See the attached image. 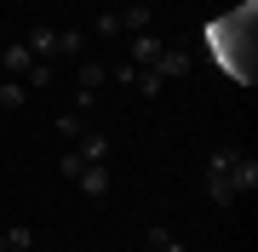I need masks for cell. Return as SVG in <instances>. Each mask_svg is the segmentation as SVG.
<instances>
[{
  "label": "cell",
  "instance_id": "6da1fadb",
  "mask_svg": "<svg viewBox=\"0 0 258 252\" xmlns=\"http://www.w3.org/2000/svg\"><path fill=\"white\" fill-rule=\"evenodd\" d=\"M252 18H258V6L247 0V6H235L224 23H212V35H207L212 52H218V63L230 69L235 80H247V86H252V52H241V35H252Z\"/></svg>",
  "mask_w": 258,
  "mask_h": 252
},
{
  "label": "cell",
  "instance_id": "7a4b0ae2",
  "mask_svg": "<svg viewBox=\"0 0 258 252\" xmlns=\"http://www.w3.org/2000/svg\"><path fill=\"white\" fill-rule=\"evenodd\" d=\"M149 69H155L161 80H184L189 69H195V57H189V46H161V57H155Z\"/></svg>",
  "mask_w": 258,
  "mask_h": 252
},
{
  "label": "cell",
  "instance_id": "3957f363",
  "mask_svg": "<svg viewBox=\"0 0 258 252\" xmlns=\"http://www.w3.org/2000/svg\"><path fill=\"white\" fill-rule=\"evenodd\" d=\"M75 184H81V195H86V201H103V195H109V160H98V166H81V172H75Z\"/></svg>",
  "mask_w": 258,
  "mask_h": 252
},
{
  "label": "cell",
  "instance_id": "277c9868",
  "mask_svg": "<svg viewBox=\"0 0 258 252\" xmlns=\"http://www.w3.org/2000/svg\"><path fill=\"white\" fill-rule=\"evenodd\" d=\"M69 149L81 155L86 166H98V160H109V132H81V138H75Z\"/></svg>",
  "mask_w": 258,
  "mask_h": 252
},
{
  "label": "cell",
  "instance_id": "5b68a950",
  "mask_svg": "<svg viewBox=\"0 0 258 252\" xmlns=\"http://www.w3.org/2000/svg\"><path fill=\"white\" fill-rule=\"evenodd\" d=\"M230 189H235V195H252V189H258V160H252L247 149H241L235 166H230Z\"/></svg>",
  "mask_w": 258,
  "mask_h": 252
},
{
  "label": "cell",
  "instance_id": "8992f818",
  "mask_svg": "<svg viewBox=\"0 0 258 252\" xmlns=\"http://www.w3.org/2000/svg\"><path fill=\"white\" fill-rule=\"evenodd\" d=\"M23 46L35 52V57H46V63H57V29H46V23H35L23 35Z\"/></svg>",
  "mask_w": 258,
  "mask_h": 252
},
{
  "label": "cell",
  "instance_id": "52a82bcc",
  "mask_svg": "<svg viewBox=\"0 0 258 252\" xmlns=\"http://www.w3.org/2000/svg\"><path fill=\"white\" fill-rule=\"evenodd\" d=\"M161 46H166L161 35H132V52H126V63H132V69H149V63L161 57Z\"/></svg>",
  "mask_w": 258,
  "mask_h": 252
},
{
  "label": "cell",
  "instance_id": "ba28073f",
  "mask_svg": "<svg viewBox=\"0 0 258 252\" xmlns=\"http://www.w3.org/2000/svg\"><path fill=\"white\" fill-rule=\"evenodd\" d=\"M29 63H35V52H29V46H23V40H12V46H6V52H0V69H6V75H12V80H23V75H29Z\"/></svg>",
  "mask_w": 258,
  "mask_h": 252
},
{
  "label": "cell",
  "instance_id": "9c48e42d",
  "mask_svg": "<svg viewBox=\"0 0 258 252\" xmlns=\"http://www.w3.org/2000/svg\"><path fill=\"white\" fill-rule=\"evenodd\" d=\"M103 80H109V63H98V57H81V69H75V86H81V92H98Z\"/></svg>",
  "mask_w": 258,
  "mask_h": 252
},
{
  "label": "cell",
  "instance_id": "30bf717a",
  "mask_svg": "<svg viewBox=\"0 0 258 252\" xmlns=\"http://www.w3.org/2000/svg\"><path fill=\"white\" fill-rule=\"evenodd\" d=\"M115 18H120V29H126V35H149V6H144V0H132V6L115 12Z\"/></svg>",
  "mask_w": 258,
  "mask_h": 252
},
{
  "label": "cell",
  "instance_id": "8fae6325",
  "mask_svg": "<svg viewBox=\"0 0 258 252\" xmlns=\"http://www.w3.org/2000/svg\"><path fill=\"white\" fill-rule=\"evenodd\" d=\"M86 52V29H57V57H81Z\"/></svg>",
  "mask_w": 258,
  "mask_h": 252
},
{
  "label": "cell",
  "instance_id": "7c38bea8",
  "mask_svg": "<svg viewBox=\"0 0 258 252\" xmlns=\"http://www.w3.org/2000/svg\"><path fill=\"white\" fill-rule=\"evenodd\" d=\"M207 195H212V206H235V189L224 172H207Z\"/></svg>",
  "mask_w": 258,
  "mask_h": 252
},
{
  "label": "cell",
  "instance_id": "4fadbf2b",
  "mask_svg": "<svg viewBox=\"0 0 258 252\" xmlns=\"http://www.w3.org/2000/svg\"><path fill=\"white\" fill-rule=\"evenodd\" d=\"M52 75H57V63L35 57V63H29V75H23V86H29V92H40V86H52Z\"/></svg>",
  "mask_w": 258,
  "mask_h": 252
},
{
  "label": "cell",
  "instance_id": "5bb4252c",
  "mask_svg": "<svg viewBox=\"0 0 258 252\" xmlns=\"http://www.w3.org/2000/svg\"><path fill=\"white\" fill-rule=\"evenodd\" d=\"M29 103V86L23 80H0V109H23Z\"/></svg>",
  "mask_w": 258,
  "mask_h": 252
},
{
  "label": "cell",
  "instance_id": "9a60e30c",
  "mask_svg": "<svg viewBox=\"0 0 258 252\" xmlns=\"http://www.w3.org/2000/svg\"><path fill=\"white\" fill-rule=\"evenodd\" d=\"M161 75H155V69H138V80H132V92H138V98H161Z\"/></svg>",
  "mask_w": 258,
  "mask_h": 252
},
{
  "label": "cell",
  "instance_id": "2e32d148",
  "mask_svg": "<svg viewBox=\"0 0 258 252\" xmlns=\"http://www.w3.org/2000/svg\"><path fill=\"white\" fill-rule=\"evenodd\" d=\"M29 246H35V229H29V224H12L6 229V252H29Z\"/></svg>",
  "mask_w": 258,
  "mask_h": 252
},
{
  "label": "cell",
  "instance_id": "e0dca14e",
  "mask_svg": "<svg viewBox=\"0 0 258 252\" xmlns=\"http://www.w3.org/2000/svg\"><path fill=\"white\" fill-rule=\"evenodd\" d=\"M86 35H120V18H115V12H98V18H92V29H86Z\"/></svg>",
  "mask_w": 258,
  "mask_h": 252
},
{
  "label": "cell",
  "instance_id": "ac0fdd59",
  "mask_svg": "<svg viewBox=\"0 0 258 252\" xmlns=\"http://www.w3.org/2000/svg\"><path fill=\"white\" fill-rule=\"evenodd\" d=\"M52 126H57V132H63V143H75V138H81V132H86V126H81V115H57V121H52Z\"/></svg>",
  "mask_w": 258,
  "mask_h": 252
},
{
  "label": "cell",
  "instance_id": "d6986e66",
  "mask_svg": "<svg viewBox=\"0 0 258 252\" xmlns=\"http://www.w3.org/2000/svg\"><path fill=\"white\" fill-rule=\"evenodd\" d=\"M81 166H86V160H81V155H75V149H63V160H57V172H63V178H69V184H75V172H81Z\"/></svg>",
  "mask_w": 258,
  "mask_h": 252
},
{
  "label": "cell",
  "instance_id": "ffe728a7",
  "mask_svg": "<svg viewBox=\"0 0 258 252\" xmlns=\"http://www.w3.org/2000/svg\"><path fill=\"white\" fill-rule=\"evenodd\" d=\"M109 80H115V86H132V80H138V69H132V63H115Z\"/></svg>",
  "mask_w": 258,
  "mask_h": 252
},
{
  "label": "cell",
  "instance_id": "44dd1931",
  "mask_svg": "<svg viewBox=\"0 0 258 252\" xmlns=\"http://www.w3.org/2000/svg\"><path fill=\"white\" fill-rule=\"evenodd\" d=\"M149 252H184V246H178V241H172V246H149Z\"/></svg>",
  "mask_w": 258,
  "mask_h": 252
},
{
  "label": "cell",
  "instance_id": "7402d4cb",
  "mask_svg": "<svg viewBox=\"0 0 258 252\" xmlns=\"http://www.w3.org/2000/svg\"><path fill=\"white\" fill-rule=\"evenodd\" d=\"M0 252H6V229H0Z\"/></svg>",
  "mask_w": 258,
  "mask_h": 252
},
{
  "label": "cell",
  "instance_id": "603a6c76",
  "mask_svg": "<svg viewBox=\"0 0 258 252\" xmlns=\"http://www.w3.org/2000/svg\"><path fill=\"white\" fill-rule=\"evenodd\" d=\"M144 6H155V0H144Z\"/></svg>",
  "mask_w": 258,
  "mask_h": 252
}]
</instances>
